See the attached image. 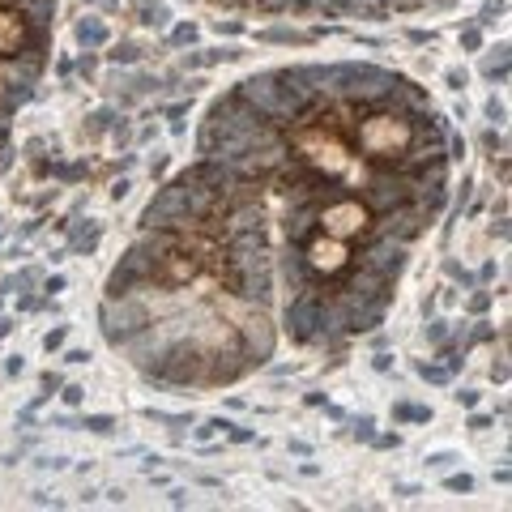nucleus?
Masks as SVG:
<instances>
[{
  "label": "nucleus",
  "instance_id": "f03ea898",
  "mask_svg": "<svg viewBox=\"0 0 512 512\" xmlns=\"http://www.w3.org/2000/svg\"><path fill=\"white\" fill-rule=\"evenodd\" d=\"M355 141L372 154V158H402L414 146V128L406 116H393V111H376L363 124H355Z\"/></svg>",
  "mask_w": 512,
  "mask_h": 512
},
{
  "label": "nucleus",
  "instance_id": "39448f33",
  "mask_svg": "<svg viewBox=\"0 0 512 512\" xmlns=\"http://www.w3.org/2000/svg\"><path fill=\"white\" fill-rule=\"evenodd\" d=\"M22 18L18 13H0V52H18L22 47Z\"/></svg>",
  "mask_w": 512,
  "mask_h": 512
},
{
  "label": "nucleus",
  "instance_id": "f257e3e1",
  "mask_svg": "<svg viewBox=\"0 0 512 512\" xmlns=\"http://www.w3.org/2000/svg\"><path fill=\"white\" fill-rule=\"evenodd\" d=\"M295 150L303 154V163H312L320 175H329V180H355V175H363L355 141L342 137L338 128H329V124H299Z\"/></svg>",
  "mask_w": 512,
  "mask_h": 512
},
{
  "label": "nucleus",
  "instance_id": "7ed1b4c3",
  "mask_svg": "<svg viewBox=\"0 0 512 512\" xmlns=\"http://www.w3.org/2000/svg\"><path fill=\"white\" fill-rule=\"evenodd\" d=\"M320 227H325V235H333V239H350L367 227V210L359 201H338L320 214Z\"/></svg>",
  "mask_w": 512,
  "mask_h": 512
},
{
  "label": "nucleus",
  "instance_id": "20e7f679",
  "mask_svg": "<svg viewBox=\"0 0 512 512\" xmlns=\"http://www.w3.org/2000/svg\"><path fill=\"white\" fill-rule=\"evenodd\" d=\"M308 256H312V269H320V274H338L350 252H346V239L325 235V239H316V244L308 248Z\"/></svg>",
  "mask_w": 512,
  "mask_h": 512
}]
</instances>
